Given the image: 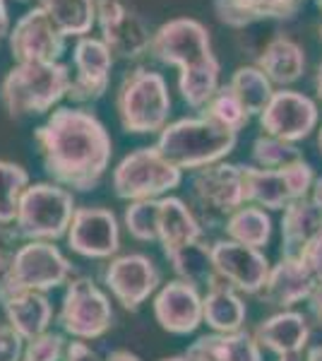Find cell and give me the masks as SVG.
Instances as JSON below:
<instances>
[{
    "label": "cell",
    "mask_w": 322,
    "mask_h": 361,
    "mask_svg": "<svg viewBox=\"0 0 322 361\" xmlns=\"http://www.w3.org/2000/svg\"><path fill=\"white\" fill-rule=\"evenodd\" d=\"M243 296L224 282H216L202 294V323H207L214 333H238L245 325Z\"/></svg>",
    "instance_id": "obj_26"
},
{
    "label": "cell",
    "mask_w": 322,
    "mask_h": 361,
    "mask_svg": "<svg viewBox=\"0 0 322 361\" xmlns=\"http://www.w3.org/2000/svg\"><path fill=\"white\" fill-rule=\"evenodd\" d=\"M238 142V133L219 128L202 116L178 118L156 137V149L180 171H200L224 161Z\"/></svg>",
    "instance_id": "obj_4"
},
{
    "label": "cell",
    "mask_w": 322,
    "mask_h": 361,
    "mask_svg": "<svg viewBox=\"0 0 322 361\" xmlns=\"http://www.w3.org/2000/svg\"><path fill=\"white\" fill-rule=\"evenodd\" d=\"M171 92L161 73L151 68H135L123 75L116 92V114L120 128L132 135H151L168 126Z\"/></svg>",
    "instance_id": "obj_5"
},
{
    "label": "cell",
    "mask_w": 322,
    "mask_h": 361,
    "mask_svg": "<svg viewBox=\"0 0 322 361\" xmlns=\"http://www.w3.org/2000/svg\"><path fill=\"white\" fill-rule=\"evenodd\" d=\"M58 323L63 333L75 340H99L113 328V306L89 277L70 279L63 294Z\"/></svg>",
    "instance_id": "obj_9"
},
{
    "label": "cell",
    "mask_w": 322,
    "mask_h": 361,
    "mask_svg": "<svg viewBox=\"0 0 322 361\" xmlns=\"http://www.w3.org/2000/svg\"><path fill=\"white\" fill-rule=\"evenodd\" d=\"M315 183V171L306 159L282 169L267 171L260 166H243L245 205L262 209H286L291 202L310 197Z\"/></svg>",
    "instance_id": "obj_10"
},
{
    "label": "cell",
    "mask_w": 322,
    "mask_h": 361,
    "mask_svg": "<svg viewBox=\"0 0 322 361\" xmlns=\"http://www.w3.org/2000/svg\"><path fill=\"white\" fill-rule=\"evenodd\" d=\"M149 54L163 66L178 68V92L190 109H200L219 90V58L209 29L192 17H173L151 37Z\"/></svg>",
    "instance_id": "obj_2"
},
{
    "label": "cell",
    "mask_w": 322,
    "mask_h": 361,
    "mask_svg": "<svg viewBox=\"0 0 322 361\" xmlns=\"http://www.w3.org/2000/svg\"><path fill=\"white\" fill-rule=\"evenodd\" d=\"M306 0H265L269 20H291Z\"/></svg>",
    "instance_id": "obj_40"
},
{
    "label": "cell",
    "mask_w": 322,
    "mask_h": 361,
    "mask_svg": "<svg viewBox=\"0 0 322 361\" xmlns=\"http://www.w3.org/2000/svg\"><path fill=\"white\" fill-rule=\"evenodd\" d=\"M214 13L219 22L233 29H243L255 25V22L269 20L265 0H214Z\"/></svg>",
    "instance_id": "obj_36"
},
{
    "label": "cell",
    "mask_w": 322,
    "mask_h": 361,
    "mask_svg": "<svg viewBox=\"0 0 322 361\" xmlns=\"http://www.w3.org/2000/svg\"><path fill=\"white\" fill-rule=\"evenodd\" d=\"M29 185V173L22 164L0 159V224H15L20 197Z\"/></svg>",
    "instance_id": "obj_33"
},
{
    "label": "cell",
    "mask_w": 322,
    "mask_h": 361,
    "mask_svg": "<svg viewBox=\"0 0 322 361\" xmlns=\"http://www.w3.org/2000/svg\"><path fill=\"white\" fill-rule=\"evenodd\" d=\"M0 306L5 311L8 325L25 337V342L49 333V325L54 320V306L49 296L41 292H20L0 299Z\"/></svg>",
    "instance_id": "obj_24"
},
{
    "label": "cell",
    "mask_w": 322,
    "mask_h": 361,
    "mask_svg": "<svg viewBox=\"0 0 322 361\" xmlns=\"http://www.w3.org/2000/svg\"><path fill=\"white\" fill-rule=\"evenodd\" d=\"M190 193L204 217L228 219L236 209L245 205L243 193V164H219L204 166L192 173Z\"/></svg>",
    "instance_id": "obj_12"
},
{
    "label": "cell",
    "mask_w": 322,
    "mask_h": 361,
    "mask_svg": "<svg viewBox=\"0 0 322 361\" xmlns=\"http://www.w3.org/2000/svg\"><path fill=\"white\" fill-rule=\"evenodd\" d=\"M8 44L15 63H61L68 49V39L39 5L15 22L8 34Z\"/></svg>",
    "instance_id": "obj_14"
},
{
    "label": "cell",
    "mask_w": 322,
    "mask_h": 361,
    "mask_svg": "<svg viewBox=\"0 0 322 361\" xmlns=\"http://www.w3.org/2000/svg\"><path fill=\"white\" fill-rule=\"evenodd\" d=\"M315 284H318L315 277L310 275V270L301 263L298 255H282V260L269 270L265 287L257 296L267 306L289 311L301 301H308Z\"/></svg>",
    "instance_id": "obj_20"
},
{
    "label": "cell",
    "mask_w": 322,
    "mask_h": 361,
    "mask_svg": "<svg viewBox=\"0 0 322 361\" xmlns=\"http://www.w3.org/2000/svg\"><path fill=\"white\" fill-rule=\"evenodd\" d=\"M63 361H101V357H99V354L87 345V342L75 340V342H68Z\"/></svg>",
    "instance_id": "obj_41"
},
{
    "label": "cell",
    "mask_w": 322,
    "mask_h": 361,
    "mask_svg": "<svg viewBox=\"0 0 322 361\" xmlns=\"http://www.w3.org/2000/svg\"><path fill=\"white\" fill-rule=\"evenodd\" d=\"M313 85H315V94H318V99L322 102V61L318 63V70H315V80H313Z\"/></svg>",
    "instance_id": "obj_46"
},
{
    "label": "cell",
    "mask_w": 322,
    "mask_h": 361,
    "mask_svg": "<svg viewBox=\"0 0 322 361\" xmlns=\"http://www.w3.org/2000/svg\"><path fill=\"white\" fill-rule=\"evenodd\" d=\"M154 318L171 335H190L202 325V292L183 279L159 287L154 296Z\"/></svg>",
    "instance_id": "obj_19"
},
{
    "label": "cell",
    "mask_w": 322,
    "mask_h": 361,
    "mask_svg": "<svg viewBox=\"0 0 322 361\" xmlns=\"http://www.w3.org/2000/svg\"><path fill=\"white\" fill-rule=\"evenodd\" d=\"M255 340L277 357H298L310 342V318L298 311H279L255 328Z\"/></svg>",
    "instance_id": "obj_21"
},
{
    "label": "cell",
    "mask_w": 322,
    "mask_h": 361,
    "mask_svg": "<svg viewBox=\"0 0 322 361\" xmlns=\"http://www.w3.org/2000/svg\"><path fill=\"white\" fill-rule=\"evenodd\" d=\"M190 361H262V347L248 330L202 335L188 347Z\"/></svg>",
    "instance_id": "obj_23"
},
{
    "label": "cell",
    "mask_w": 322,
    "mask_h": 361,
    "mask_svg": "<svg viewBox=\"0 0 322 361\" xmlns=\"http://www.w3.org/2000/svg\"><path fill=\"white\" fill-rule=\"evenodd\" d=\"M320 39H322V25H320Z\"/></svg>",
    "instance_id": "obj_52"
},
{
    "label": "cell",
    "mask_w": 322,
    "mask_h": 361,
    "mask_svg": "<svg viewBox=\"0 0 322 361\" xmlns=\"http://www.w3.org/2000/svg\"><path fill=\"white\" fill-rule=\"evenodd\" d=\"M212 265L216 279L238 294H260L272 270L260 248L243 246L231 238H219L212 243Z\"/></svg>",
    "instance_id": "obj_16"
},
{
    "label": "cell",
    "mask_w": 322,
    "mask_h": 361,
    "mask_svg": "<svg viewBox=\"0 0 322 361\" xmlns=\"http://www.w3.org/2000/svg\"><path fill=\"white\" fill-rule=\"evenodd\" d=\"M5 267H8V258H5V250H3V248H0V277H3Z\"/></svg>",
    "instance_id": "obj_48"
},
{
    "label": "cell",
    "mask_w": 322,
    "mask_h": 361,
    "mask_svg": "<svg viewBox=\"0 0 322 361\" xmlns=\"http://www.w3.org/2000/svg\"><path fill=\"white\" fill-rule=\"evenodd\" d=\"M308 318L310 325L322 328V282L315 284V289L308 296Z\"/></svg>",
    "instance_id": "obj_42"
},
{
    "label": "cell",
    "mask_w": 322,
    "mask_h": 361,
    "mask_svg": "<svg viewBox=\"0 0 322 361\" xmlns=\"http://www.w3.org/2000/svg\"><path fill=\"white\" fill-rule=\"evenodd\" d=\"M166 260L173 267L175 275H178V279L192 284V287L209 289L216 282L212 265V243H204L202 238L166 253Z\"/></svg>",
    "instance_id": "obj_29"
},
{
    "label": "cell",
    "mask_w": 322,
    "mask_h": 361,
    "mask_svg": "<svg viewBox=\"0 0 322 361\" xmlns=\"http://www.w3.org/2000/svg\"><path fill=\"white\" fill-rule=\"evenodd\" d=\"M238 102L245 106L250 116H260L274 94V85L257 66H241L233 70L231 80L226 82Z\"/></svg>",
    "instance_id": "obj_31"
},
{
    "label": "cell",
    "mask_w": 322,
    "mask_h": 361,
    "mask_svg": "<svg viewBox=\"0 0 322 361\" xmlns=\"http://www.w3.org/2000/svg\"><path fill=\"white\" fill-rule=\"evenodd\" d=\"M73 265L51 241H27L8 260L0 277V299L20 292H51L70 282Z\"/></svg>",
    "instance_id": "obj_7"
},
{
    "label": "cell",
    "mask_w": 322,
    "mask_h": 361,
    "mask_svg": "<svg viewBox=\"0 0 322 361\" xmlns=\"http://www.w3.org/2000/svg\"><path fill=\"white\" fill-rule=\"evenodd\" d=\"M70 82L66 63H15L0 82V102L10 118L49 114L68 97Z\"/></svg>",
    "instance_id": "obj_3"
},
{
    "label": "cell",
    "mask_w": 322,
    "mask_h": 361,
    "mask_svg": "<svg viewBox=\"0 0 322 361\" xmlns=\"http://www.w3.org/2000/svg\"><path fill=\"white\" fill-rule=\"evenodd\" d=\"M257 118H260V128L265 135L296 145L318 128L320 109L308 94L284 87V90H274L265 111Z\"/></svg>",
    "instance_id": "obj_15"
},
{
    "label": "cell",
    "mask_w": 322,
    "mask_h": 361,
    "mask_svg": "<svg viewBox=\"0 0 322 361\" xmlns=\"http://www.w3.org/2000/svg\"><path fill=\"white\" fill-rule=\"evenodd\" d=\"M253 159L255 166L267 169V171H282V169L296 164L303 159L301 149L294 142H286V140L272 137V135H257L253 140Z\"/></svg>",
    "instance_id": "obj_34"
},
{
    "label": "cell",
    "mask_w": 322,
    "mask_h": 361,
    "mask_svg": "<svg viewBox=\"0 0 322 361\" xmlns=\"http://www.w3.org/2000/svg\"><path fill=\"white\" fill-rule=\"evenodd\" d=\"M322 234V209L310 197L291 202L282 217V255H298Z\"/></svg>",
    "instance_id": "obj_27"
},
{
    "label": "cell",
    "mask_w": 322,
    "mask_h": 361,
    "mask_svg": "<svg viewBox=\"0 0 322 361\" xmlns=\"http://www.w3.org/2000/svg\"><path fill=\"white\" fill-rule=\"evenodd\" d=\"M298 258H301V263L310 270L315 282H322V234L315 236L313 241L298 253Z\"/></svg>",
    "instance_id": "obj_39"
},
{
    "label": "cell",
    "mask_w": 322,
    "mask_h": 361,
    "mask_svg": "<svg viewBox=\"0 0 322 361\" xmlns=\"http://www.w3.org/2000/svg\"><path fill=\"white\" fill-rule=\"evenodd\" d=\"M66 347L68 342L61 333H44L27 342L22 361H63Z\"/></svg>",
    "instance_id": "obj_37"
},
{
    "label": "cell",
    "mask_w": 322,
    "mask_h": 361,
    "mask_svg": "<svg viewBox=\"0 0 322 361\" xmlns=\"http://www.w3.org/2000/svg\"><path fill=\"white\" fill-rule=\"evenodd\" d=\"M78 205L73 190L58 183H29L20 197L15 234L25 241H58L68 236Z\"/></svg>",
    "instance_id": "obj_6"
},
{
    "label": "cell",
    "mask_w": 322,
    "mask_h": 361,
    "mask_svg": "<svg viewBox=\"0 0 322 361\" xmlns=\"http://www.w3.org/2000/svg\"><path fill=\"white\" fill-rule=\"evenodd\" d=\"M68 246L89 260L113 258L120 248L118 217L106 207H78L68 229Z\"/></svg>",
    "instance_id": "obj_18"
},
{
    "label": "cell",
    "mask_w": 322,
    "mask_h": 361,
    "mask_svg": "<svg viewBox=\"0 0 322 361\" xmlns=\"http://www.w3.org/2000/svg\"><path fill=\"white\" fill-rule=\"evenodd\" d=\"M183 180V171L173 166L163 157L156 145L140 147L125 154L116 164L111 185L120 200L137 202V200H159L168 190L178 188Z\"/></svg>",
    "instance_id": "obj_8"
},
{
    "label": "cell",
    "mask_w": 322,
    "mask_h": 361,
    "mask_svg": "<svg viewBox=\"0 0 322 361\" xmlns=\"http://www.w3.org/2000/svg\"><path fill=\"white\" fill-rule=\"evenodd\" d=\"M255 66L267 75L269 82L284 90V87L298 82L306 73V51L291 37L277 34L262 46Z\"/></svg>",
    "instance_id": "obj_22"
},
{
    "label": "cell",
    "mask_w": 322,
    "mask_h": 361,
    "mask_svg": "<svg viewBox=\"0 0 322 361\" xmlns=\"http://www.w3.org/2000/svg\"><path fill=\"white\" fill-rule=\"evenodd\" d=\"M318 147H320V154H322V128L318 130Z\"/></svg>",
    "instance_id": "obj_50"
},
{
    "label": "cell",
    "mask_w": 322,
    "mask_h": 361,
    "mask_svg": "<svg viewBox=\"0 0 322 361\" xmlns=\"http://www.w3.org/2000/svg\"><path fill=\"white\" fill-rule=\"evenodd\" d=\"M101 361H142V359H140L135 352H130V349H113V352Z\"/></svg>",
    "instance_id": "obj_44"
},
{
    "label": "cell",
    "mask_w": 322,
    "mask_h": 361,
    "mask_svg": "<svg viewBox=\"0 0 322 361\" xmlns=\"http://www.w3.org/2000/svg\"><path fill=\"white\" fill-rule=\"evenodd\" d=\"M17 3H27V0H17Z\"/></svg>",
    "instance_id": "obj_53"
},
{
    "label": "cell",
    "mask_w": 322,
    "mask_h": 361,
    "mask_svg": "<svg viewBox=\"0 0 322 361\" xmlns=\"http://www.w3.org/2000/svg\"><path fill=\"white\" fill-rule=\"evenodd\" d=\"M279 361H301L298 357H279Z\"/></svg>",
    "instance_id": "obj_51"
},
{
    "label": "cell",
    "mask_w": 322,
    "mask_h": 361,
    "mask_svg": "<svg viewBox=\"0 0 322 361\" xmlns=\"http://www.w3.org/2000/svg\"><path fill=\"white\" fill-rule=\"evenodd\" d=\"M10 10H8V3L5 0H0V39L8 37L10 34Z\"/></svg>",
    "instance_id": "obj_43"
},
{
    "label": "cell",
    "mask_w": 322,
    "mask_h": 361,
    "mask_svg": "<svg viewBox=\"0 0 322 361\" xmlns=\"http://www.w3.org/2000/svg\"><path fill=\"white\" fill-rule=\"evenodd\" d=\"M200 116L231 133H241L250 123V114L245 111V106L238 102V97L233 94L228 85H221L214 92V97L200 109Z\"/></svg>",
    "instance_id": "obj_32"
},
{
    "label": "cell",
    "mask_w": 322,
    "mask_h": 361,
    "mask_svg": "<svg viewBox=\"0 0 322 361\" xmlns=\"http://www.w3.org/2000/svg\"><path fill=\"white\" fill-rule=\"evenodd\" d=\"M113 54L99 37H82L73 46L75 78L70 82L68 99L73 104H94L109 92Z\"/></svg>",
    "instance_id": "obj_17"
},
{
    "label": "cell",
    "mask_w": 322,
    "mask_h": 361,
    "mask_svg": "<svg viewBox=\"0 0 322 361\" xmlns=\"http://www.w3.org/2000/svg\"><path fill=\"white\" fill-rule=\"evenodd\" d=\"M25 359V337L15 333L10 325H0V361Z\"/></svg>",
    "instance_id": "obj_38"
},
{
    "label": "cell",
    "mask_w": 322,
    "mask_h": 361,
    "mask_svg": "<svg viewBox=\"0 0 322 361\" xmlns=\"http://www.w3.org/2000/svg\"><path fill=\"white\" fill-rule=\"evenodd\" d=\"M97 27L113 58L140 61L149 54L154 32L128 0H97Z\"/></svg>",
    "instance_id": "obj_11"
},
{
    "label": "cell",
    "mask_w": 322,
    "mask_h": 361,
    "mask_svg": "<svg viewBox=\"0 0 322 361\" xmlns=\"http://www.w3.org/2000/svg\"><path fill=\"white\" fill-rule=\"evenodd\" d=\"M310 200L322 209V176H315L313 190H310Z\"/></svg>",
    "instance_id": "obj_45"
},
{
    "label": "cell",
    "mask_w": 322,
    "mask_h": 361,
    "mask_svg": "<svg viewBox=\"0 0 322 361\" xmlns=\"http://www.w3.org/2000/svg\"><path fill=\"white\" fill-rule=\"evenodd\" d=\"M202 238V222L180 197H159V243L163 255Z\"/></svg>",
    "instance_id": "obj_25"
},
{
    "label": "cell",
    "mask_w": 322,
    "mask_h": 361,
    "mask_svg": "<svg viewBox=\"0 0 322 361\" xmlns=\"http://www.w3.org/2000/svg\"><path fill=\"white\" fill-rule=\"evenodd\" d=\"M123 222H125L128 234L135 241H142V243L159 241V200L128 202Z\"/></svg>",
    "instance_id": "obj_35"
},
{
    "label": "cell",
    "mask_w": 322,
    "mask_h": 361,
    "mask_svg": "<svg viewBox=\"0 0 322 361\" xmlns=\"http://www.w3.org/2000/svg\"><path fill=\"white\" fill-rule=\"evenodd\" d=\"M306 361H322V345L308 347V352H306Z\"/></svg>",
    "instance_id": "obj_47"
},
{
    "label": "cell",
    "mask_w": 322,
    "mask_h": 361,
    "mask_svg": "<svg viewBox=\"0 0 322 361\" xmlns=\"http://www.w3.org/2000/svg\"><path fill=\"white\" fill-rule=\"evenodd\" d=\"M104 284L125 311H140L144 301L161 287V270L144 253L111 258L104 270Z\"/></svg>",
    "instance_id": "obj_13"
},
{
    "label": "cell",
    "mask_w": 322,
    "mask_h": 361,
    "mask_svg": "<svg viewBox=\"0 0 322 361\" xmlns=\"http://www.w3.org/2000/svg\"><path fill=\"white\" fill-rule=\"evenodd\" d=\"M226 238L250 248H265L272 238V219L262 207L243 205L224 222Z\"/></svg>",
    "instance_id": "obj_30"
},
{
    "label": "cell",
    "mask_w": 322,
    "mask_h": 361,
    "mask_svg": "<svg viewBox=\"0 0 322 361\" xmlns=\"http://www.w3.org/2000/svg\"><path fill=\"white\" fill-rule=\"evenodd\" d=\"M39 8L66 39L89 37L97 27V0H39Z\"/></svg>",
    "instance_id": "obj_28"
},
{
    "label": "cell",
    "mask_w": 322,
    "mask_h": 361,
    "mask_svg": "<svg viewBox=\"0 0 322 361\" xmlns=\"http://www.w3.org/2000/svg\"><path fill=\"white\" fill-rule=\"evenodd\" d=\"M44 171L68 190H94L111 166L113 140L97 114L58 106L34 130Z\"/></svg>",
    "instance_id": "obj_1"
},
{
    "label": "cell",
    "mask_w": 322,
    "mask_h": 361,
    "mask_svg": "<svg viewBox=\"0 0 322 361\" xmlns=\"http://www.w3.org/2000/svg\"><path fill=\"white\" fill-rule=\"evenodd\" d=\"M161 361H190L185 354H175V357H166V359H161Z\"/></svg>",
    "instance_id": "obj_49"
}]
</instances>
